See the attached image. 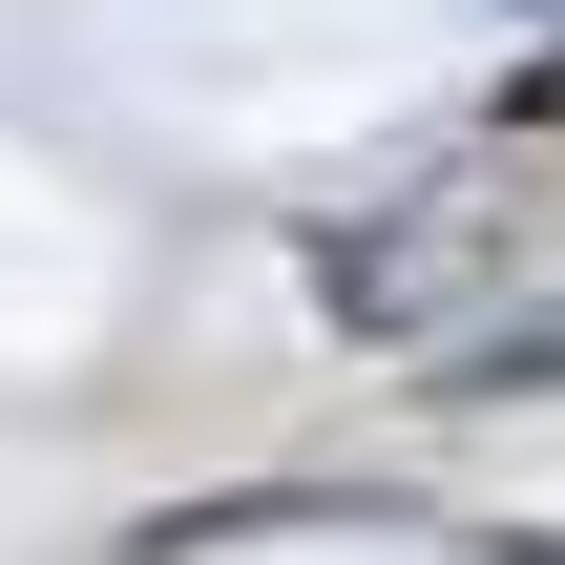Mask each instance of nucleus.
<instances>
[{
	"label": "nucleus",
	"mask_w": 565,
	"mask_h": 565,
	"mask_svg": "<svg viewBox=\"0 0 565 565\" xmlns=\"http://www.w3.org/2000/svg\"><path fill=\"white\" fill-rule=\"evenodd\" d=\"M503 252H524V210H503L482 168H440V189H398V231H315V294H335L356 335H440Z\"/></svg>",
	"instance_id": "1"
},
{
	"label": "nucleus",
	"mask_w": 565,
	"mask_h": 565,
	"mask_svg": "<svg viewBox=\"0 0 565 565\" xmlns=\"http://www.w3.org/2000/svg\"><path fill=\"white\" fill-rule=\"evenodd\" d=\"M482 398H565V294H545V315H503V335H482Z\"/></svg>",
	"instance_id": "2"
}]
</instances>
